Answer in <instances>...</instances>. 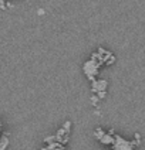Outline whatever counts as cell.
I'll use <instances>...</instances> for the list:
<instances>
[{
  "instance_id": "obj_3",
  "label": "cell",
  "mask_w": 145,
  "mask_h": 150,
  "mask_svg": "<svg viewBox=\"0 0 145 150\" xmlns=\"http://www.w3.org/2000/svg\"><path fill=\"white\" fill-rule=\"evenodd\" d=\"M107 86H108V82L105 79H94L91 81V92L93 93H97L100 91H107Z\"/></svg>"
},
{
  "instance_id": "obj_9",
  "label": "cell",
  "mask_w": 145,
  "mask_h": 150,
  "mask_svg": "<svg viewBox=\"0 0 145 150\" xmlns=\"http://www.w3.org/2000/svg\"><path fill=\"white\" fill-rule=\"evenodd\" d=\"M98 96H97V95H93V96H91V105H94V106H95V105H97V103H98Z\"/></svg>"
},
{
  "instance_id": "obj_12",
  "label": "cell",
  "mask_w": 145,
  "mask_h": 150,
  "mask_svg": "<svg viewBox=\"0 0 145 150\" xmlns=\"http://www.w3.org/2000/svg\"><path fill=\"white\" fill-rule=\"evenodd\" d=\"M0 126H1V120H0Z\"/></svg>"
},
{
  "instance_id": "obj_10",
  "label": "cell",
  "mask_w": 145,
  "mask_h": 150,
  "mask_svg": "<svg viewBox=\"0 0 145 150\" xmlns=\"http://www.w3.org/2000/svg\"><path fill=\"white\" fill-rule=\"evenodd\" d=\"M53 140H56V136H49V137H46V139H44V143L47 144V143L53 142Z\"/></svg>"
},
{
  "instance_id": "obj_5",
  "label": "cell",
  "mask_w": 145,
  "mask_h": 150,
  "mask_svg": "<svg viewBox=\"0 0 145 150\" xmlns=\"http://www.w3.org/2000/svg\"><path fill=\"white\" fill-rule=\"evenodd\" d=\"M9 144H10L9 136L7 134H1V136H0V150H6Z\"/></svg>"
},
{
  "instance_id": "obj_11",
  "label": "cell",
  "mask_w": 145,
  "mask_h": 150,
  "mask_svg": "<svg viewBox=\"0 0 145 150\" xmlns=\"http://www.w3.org/2000/svg\"><path fill=\"white\" fill-rule=\"evenodd\" d=\"M7 6H6V1L4 0H0V10H6Z\"/></svg>"
},
{
  "instance_id": "obj_6",
  "label": "cell",
  "mask_w": 145,
  "mask_h": 150,
  "mask_svg": "<svg viewBox=\"0 0 145 150\" xmlns=\"http://www.w3.org/2000/svg\"><path fill=\"white\" fill-rule=\"evenodd\" d=\"M104 133H105V132L102 130L101 127H97V129L94 130V137H95L97 140H100V137H101V136H102Z\"/></svg>"
},
{
  "instance_id": "obj_8",
  "label": "cell",
  "mask_w": 145,
  "mask_h": 150,
  "mask_svg": "<svg viewBox=\"0 0 145 150\" xmlns=\"http://www.w3.org/2000/svg\"><path fill=\"white\" fill-rule=\"evenodd\" d=\"M97 96H98V99H100V100L104 99V98L107 96V91H100V92H97Z\"/></svg>"
},
{
  "instance_id": "obj_7",
  "label": "cell",
  "mask_w": 145,
  "mask_h": 150,
  "mask_svg": "<svg viewBox=\"0 0 145 150\" xmlns=\"http://www.w3.org/2000/svg\"><path fill=\"white\" fill-rule=\"evenodd\" d=\"M63 129L66 130V132H68L70 133V130H71V122H64V125H63Z\"/></svg>"
},
{
  "instance_id": "obj_1",
  "label": "cell",
  "mask_w": 145,
  "mask_h": 150,
  "mask_svg": "<svg viewBox=\"0 0 145 150\" xmlns=\"http://www.w3.org/2000/svg\"><path fill=\"white\" fill-rule=\"evenodd\" d=\"M100 64L97 62V61H94V59H88V61H85L84 65H83V71H84L85 76L88 78V81H94L95 78H97V75H98V71H100Z\"/></svg>"
},
{
  "instance_id": "obj_4",
  "label": "cell",
  "mask_w": 145,
  "mask_h": 150,
  "mask_svg": "<svg viewBox=\"0 0 145 150\" xmlns=\"http://www.w3.org/2000/svg\"><path fill=\"white\" fill-rule=\"evenodd\" d=\"M114 134H110L108 132H105V133L100 137V142H101L102 144H112V143H114Z\"/></svg>"
},
{
  "instance_id": "obj_2",
  "label": "cell",
  "mask_w": 145,
  "mask_h": 150,
  "mask_svg": "<svg viewBox=\"0 0 145 150\" xmlns=\"http://www.w3.org/2000/svg\"><path fill=\"white\" fill-rule=\"evenodd\" d=\"M112 150H135V143L125 140L124 137H121L119 134H114V143L111 144Z\"/></svg>"
}]
</instances>
